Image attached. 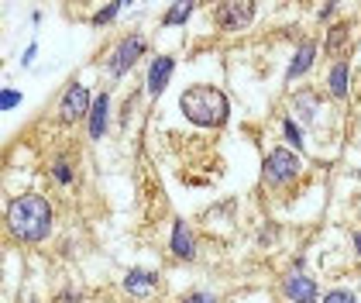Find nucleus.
Instances as JSON below:
<instances>
[{"instance_id":"obj_1","label":"nucleus","mask_w":361,"mask_h":303,"mask_svg":"<svg viewBox=\"0 0 361 303\" xmlns=\"http://www.w3.org/2000/svg\"><path fill=\"white\" fill-rule=\"evenodd\" d=\"M7 231L18 242H25V245H35V242L49 238V231H52V207H49V200L38 196V193H25V196L11 200V207H7Z\"/></svg>"},{"instance_id":"obj_3","label":"nucleus","mask_w":361,"mask_h":303,"mask_svg":"<svg viewBox=\"0 0 361 303\" xmlns=\"http://www.w3.org/2000/svg\"><path fill=\"white\" fill-rule=\"evenodd\" d=\"M303 172V162H300V155L293 152V148H272L269 155H265V165H262V176H265V183L269 186H289L296 176Z\"/></svg>"},{"instance_id":"obj_18","label":"nucleus","mask_w":361,"mask_h":303,"mask_svg":"<svg viewBox=\"0 0 361 303\" xmlns=\"http://www.w3.org/2000/svg\"><path fill=\"white\" fill-rule=\"evenodd\" d=\"M324 303H358V297H355L351 290H331V293L324 297Z\"/></svg>"},{"instance_id":"obj_7","label":"nucleus","mask_w":361,"mask_h":303,"mask_svg":"<svg viewBox=\"0 0 361 303\" xmlns=\"http://www.w3.org/2000/svg\"><path fill=\"white\" fill-rule=\"evenodd\" d=\"M282 297L289 303H317V283L296 269L282 279Z\"/></svg>"},{"instance_id":"obj_8","label":"nucleus","mask_w":361,"mask_h":303,"mask_svg":"<svg viewBox=\"0 0 361 303\" xmlns=\"http://www.w3.org/2000/svg\"><path fill=\"white\" fill-rule=\"evenodd\" d=\"M169 248H172V255L183 259V262H193L196 259V238L190 234V224H186V220H176V224H172V242H169Z\"/></svg>"},{"instance_id":"obj_19","label":"nucleus","mask_w":361,"mask_h":303,"mask_svg":"<svg viewBox=\"0 0 361 303\" xmlns=\"http://www.w3.org/2000/svg\"><path fill=\"white\" fill-rule=\"evenodd\" d=\"M18 104H21V93H18V90H4V93H0V107L4 110L18 107Z\"/></svg>"},{"instance_id":"obj_2","label":"nucleus","mask_w":361,"mask_h":303,"mask_svg":"<svg viewBox=\"0 0 361 303\" xmlns=\"http://www.w3.org/2000/svg\"><path fill=\"white\" fill-rule=\"evenodd\" d=\"M179 110H183L186 121H193L196 128H221L231 117V100L217 86H190L179 97Z\"/></svg>"},{"instance_id":"obj_17","label":"nucleus","mask_w":361,"mask_h":303,"mask_svg":"<svg viewBox=\"0 0 361 303\" xmlns=\"http://www.w3.org/2000/svg\"><path fill=\"white\" fill-rule=\"evenodd\" d=\"M117 11H121V4H107L104 11H97V14H93V25L100 28V25H107V21H114V18H117Z\"/></svg>"},{"instance_id":"obj_15","label":"nucleus","mask_w":361,"mask_h":303,"mask_svg":"<svg viewBox=\"0 0 361 303\" xmlns=\"http://www.w3.org/2000/svg\"><path fill=\"white\" fill-rule=\"evenodd\" d=\"M282 128H286V138H289V145H293V148H303V135H300V128H296V121H293V117H286V121H282Z\"/></svg>"},{"instance_id":"obj_11","label":"nucleus","mask_w":361,"mask_h":303,"mask_svg":"<svg viewBox=\"0 0 361 303\" xmlns=\"http://www.w3.org/2000/svg\"><path fill=\"white\" fill-rule=\"evenodd\" d=\"M155 283H159V275L155 273L135 269V273H128V279H124V290H128L131 297H148V293L155 290Z\"/></svg>"},{"instance_id":"obj_9","label":"nucleus","mask_w":361,"mask_h":303,"mask_svg":"<svg viewBox=\"0 0 361 303\" xmlns=\"http://www.w3.org/2000/svg\"><path fill=\"white\" fill-rule=\"evenodd\" d=\"M172 69H176V59H172V55H159V59L152 62V69H148V97H159V93L166 90Z\"/></svg>"},{"instance_id":"obj_10","label":"nucleus","mask_w":361,"mask_h":303,"mask_svg":"<svg viewBox=\"0 0 361 303\" xmlns=\"http://www.w3.org/2000/svg\"><path fill=\"white\" fill-rule=\"evenodd\" d=\"M107 110H111V97L100 93V97L93 100V110H90V138H93V141L104 138V131H107Z\"/></svg>"},{"instance_id":"obj_6","label":"nucleus","mask_w":361,"mask_h":303,"mask_svg":"<svg viewBox=\"0 0 361 303\" xmlns=\"http://www.w3.org/2000/svg\"><path fill=\"white\" fill-rule=\"evenodd\" d=\"M141 52H145V38H141V35L121 38V45L111 52V73L114 76H124V73L141 59Z\"/></svg>"},{"instance_id":"obj_16","label":"nucleus","mask_w":361,"mask_h":303,"mask_svg":"<svg viewBox=\"0 0 361 303\" xmlns=\"http://www.w3.org/2000/svg\"><path fill=\"white\" fill-rule=\"evenodd\" d=\"M52 176H56L62 186H69V183H73V169H69V162H66V159H59V162L52 165Z\"/></svg>"},{"instance_id":"obj_5","label":"nucleus","mask_w":361,"mask_h":303,"mask_svg":"<svg viewBox=\"0 0 361 303\" xmlns=\"http://www.w3.org/2000/svg\"><path fill=\"white\" fill-rule=\"evenodd\" d=\"M251 21H255V4H248V0H231V4L217 7V25L224 31H241Z\"/></svg>"},{"instance_id":"obj_13","label":"nucleus","mask_w":361,"mask_h":303,"mask_svg":"<svg viewBox=\"0 0 361 303\" xmlns=\"http://www.w3.org/2000/svg\"><path fill=\"white\" fill-rule=\"evenodd\" d=\"M327 86H331V93L341 100V97H348V62H337L331 69V76H327Z\"/></svg>"},{"instance_id":"obj_4","label":"nucleus","mask_w":361,"mask_h":303,"mask_svg":"<svg viewBox=\"0 0 361 303\" xmlns=\"http://www.w3.org/2000/svg\"><path fill=\"white\" fill-rule=\"evenodd\" d=\"M93 100H97V97H90V90H86L83 83H69V90L62 93V104H59V110H62V114H59L62 124H76V121L90 117Z\"/></svg>"},{"instance_id":"obj_21","label":"nucleus","mask_w":361,"mask_h":303,"mask_svg":"<svg viewBox=\"0 0 361 303\" xmlns=\"http://www.w3.org/2000/svg\"><path fill=\"white\" fill-rule=\"evenodd\" d=\"M355 255H358V259H361V231H358V234H355Z\"/></svg>"},{"instance_id":"obj_12","label":"nucleus","mask_w":361,"mask_h":303,"mask_svg":"<svg viewBox=\"0 0 361 303\" xmlns=\"http://www.w3.org/2000/svg\"><path fill=\"white\" fill-rule=\"evenodd\" d=\"M313 59H317V42H303L300 49H296V59H293V66H289V80H296V76H303L306 69L313 66Z\"/></svg>"},{"instance_id":"obj_20","label":"nucleus","mask_w":361,"mask_h":303,"mask_svg":"<svg viewBox=\"0 0 361 303\" xmlns=\"http://www.w3.org/2000/svg\"><path fill=\"white\" fill-rule=\"evenodd\" d=\"M186 303H217V300H214L210 293H196V297H190V300H186Z\"/></svg>"},{"instance_id":"obj_14","label":"nucleus","mask_w":361,"mask_h":303,"mask_svg":"<svg viewBox=\"0 0 361 303\" xmlns=\"http://www.w3.org/2000/svg\"><path fill=\"white\" fill-rule=\"evenodd\" d=\"M190 14H193V4H179V7H172L166 14V25H183Z\"/></svg>"}]
</instances>
